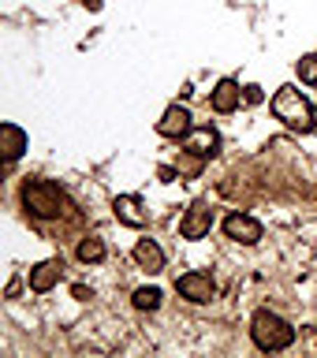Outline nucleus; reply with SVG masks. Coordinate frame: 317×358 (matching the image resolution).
<instances>
[{
	"label": "nucleus",
	"mask_w": 317,
	"mask_h": 358,
	"mask_svg": "<svg viewBox=\"0 0 317 358\" xmlns=\"http://www.w3.org/2000/svg\"><path fill=\"white\" fill-rule=\"evenodd\" d=\"M251 336H254V343L262 347V351H284V347L295 343V329L273 310H258L254 313Z\"/></svg>",
	"instance_id": "obj_1"
},
{
	"label": "nucleus",
	"mask_w": 317,
	"mask_h": 358,
	"mask_svg": "<svg viewBox=\"0 0 317 358\" xmlns=\"http://www.w3.org/2000/svg\"><path fill=\"white\" fill-rule=\"evenodd\" d=\"M273 116H276L280 123H288L291 131H314V108H310V101L302 97L295 86L276 90V97H273Z\"/></svg>",
	"instance_id": "obj_2"
},
{
	"label": "nucleus",
	"mask_w": 317,
	"mask_h": 358,
	"mask_svg": "<svg viewBox=\"0 0 317 358\" xmlns=\"http://www.w3.org/2000/svg\"><path fill=\"white\" fill-rule=\"evenodd\" d=\"M22 206H27L34 217L52 220V217H60V213H67V198H64L60 187L45 183V179H34V183L22 187Z\"/></svg>",
	"instance_id": "obj_3"
},
{
	"label": "nucleus",
	"mask_w": 317,
	"mask_h": 358,
	"mask_svg": "<svg viewBox=\"0 0 317 358\" xmlns=\"http://www.w3.org/2000/svg\"><path fill=\"white\" fill-rule=\"evenodd\" d=\"M176 291H179L187 302L206 306V302H213V295H217V284H213L209 273H183V276L176 280Z\"/></svg>",
	"instance_id": "obj_4"
},
{
	"label": "nucleus",
	"mask_w": 317,
	"mask_h": 358,
	"mask_svg": "<svg viewBox=\"0 0 317 358\" xmlns=\"http://www.w3.org/2000/svg\"><path fill=\"white\" fill-rule=\"evenodd\" d=\"M224 235L243 246H254L258 239H262V224H258L254 217H246V213H232L228 220H224Z\"/></svg>",
	"instance_id": "obj_5"
},
{
	"label": "nucleus",
	"mask_w": 317,
	"mask_h": 358,
	"mask_svg": "<svg viewBox=\"0 0 317 358\" xmlns=\"http://www.w3.org/2000/svg\"><path fill=\"white\" fill-rule=\"evenodd\" d=\"M209 228H213V209H209V201H195V206L187 209L183 224H179L183 239H202V235H209Z\"/></svg>",
	"instance_id": "obj_6"
},
{
	"label": "nucleus",
	"mask_w": 317,
	"mask_h": 358,
	"mask_svg": "<svg viewBox=\"0 0 317 358\" xmlns=\"http://www.w3.org/2000/svg\"><path fill=\"white\" fill-rule=\"evenodd\" d=\"M187 131H190V112L183 105L164 108V116L157 120V134H164V138H183Z\"/></svg>",
	"instance_id": "obj_7"
},
{
	"label": "nucleus",
	"mask_w": 317,
	"mask_h": 358,
	"mask_svg": "<svg viewBox=\"0 0 317 358\" xmlns=\"http://www.w3.org/2000/svg\"><path fill=\"white\" fill-rule=\"evenodd\" d=\"M239 101H243V86L232 83V78H220L217 90L209 94L213 112H235V108H239Z\"/></svg>",
	"instance_id": "obj_8"
},
{
	"label": "nucleus",
	"mask_w": 317,
	"mask_h": 358,
	"mask_svg": "<svg viewBox=\"0 0 317 358\" xmlns=\"http://www.w3.org/2000/svg\"><path fill=\"white\" fill-rule=\"evenodd\" d=\"M183 145H187V150H195V153H202V157H217L220 134L209 131V127H190V131L183 134Z\"/></svg>",
	"instance_id": "obj_9"
},
{
	"label": "nucleus",
	"mask_w": 317,
	"mask_h": 358,
	"mask_svg": "<svg viewBox=\"0 0 317 358\" xmlns=\"http://www.w3.org/2000/svg\"><path fill=\"white\" fill-rule=\"evenodd\" d=\"M112 213H116V220L127 224V228H142L146 224V209L134 194H120L116 201H112Z\"/></svg>",
	"instance_id": "obj_10"
},
{
	"label": "nucleus",
	"mask_w": 317,
	"mask_h": 358,
	"mask_svg": "<svg viewBox=\"0 0 317 358\" xmlns=\"http://www.w3.org/2000/svg\"><path fill=\"white\" fill-rule=\"evenodd\" d=\"M0 150H4L8 164H15L22 157V150H27V134H22L15 123H4V127H0Z\"/></svg>",
	"instance_id": "obj_11"
},
{
	"label": "nucleus",
	"mask_w": 317,
	"mask_h": 358,
	"mask_svg": "<svg viewBox=\"0 0 317 358\" xmlns=\"http://www.w3.org/2000/svg\"><path fill=\"white\" fill-rule=\"evenodd\" d=\"M134 262H139V268H146V273H161L164 268V250L153 239H142L139 246H134Z\"/></svg>",
	"instance_id": "obj_12"
},
{
	"label": "nucleus",
	"mask_w": 317,
	"mask_h": 358,
	"mask_svg": "<svg viewBox=\"0 0 317 358\" xmlns=\"http://www.w3.org/2000/svg\"><path fill=\"white\" fill-rule=\"evenodd\" d=\"M60 268H64V265L56 262V257H49V262H41V265L30 273V287L38 291V295H41V291H49V287L56 284V280H60Z\"/></svg>",
	"instance_id": "obj_13"
},
{
	"label": "nucleus",
	"mask_w": 317,
	"mask_h": 358,
	"mask_svg": "<svg viewBox=\"0 0 317 358\" xmlns=\"http://www.w3.org/2000/svg\"><path fill=\"white\" fill-rule=\"evenodd\" d=\"M202 164H206V157L195 153V150H183V153L176 157V172H179V176H187V179H195V176L202 172Z\"/></svg>",
	"instance_id": "obj_14"
},
{
	"label": "nucleus",
	"mask_w": 317,
	"mask_h": 358,
	"mask_svg": "<svg viewBox=\"0 0 317 358\" xmlns=\"http://www.w3.org/2000/svg\"><path fill=\"white\" fill-rule=\"evenodd\" d=\"M75 254H78V262H86V265L90 262H101V257H105V243H101L97 235H86V239L78 243Z\"/></svg>",
	"instance_id": "obj_15"
},
{
	"label": "nucleus",
	"mask_w": 317,
	"mask_h": 358,
	"mask_svg": "<svg viewBox=\"0 0 317 358\" xmlns=\"http://www.w3.org/2000/svg\"><path fill=\"white\" fill-rule=\"evenodd\" d=\"M157 306H161V291H157V287H139V291H134V310H157Z\"/></svg>",
	"instance_id": "obj_16"
},
{
	"label": "nucleus",
	"mask_w": 317,
	"mask_h": 358,
	"mask_svg": "<svg viewBox=\"0 0 317 358\" xmlns=\"http://www.w3.org/2000/svg\"><path fill=\"white\" fill-rule=\"evenodd\" d=\"M299 78L310 83V86H317V56H302L299 60Z\"/></svg>",
	"instance_id": "obj_17"
},
{
	"label": "nucleus",
	"mask_w": 317,
	"mask_h": 358,
	"mask_svg": "<svg viewBox=\"0 0 317 358\" xmlns=\"http://www.w3.org/2000/svg\"><path fill=\"white\" fill-rule=\"evenodd\" d=\"M243 101H251V105H258V101H262V90H258V86H243Z\"/></svg>",
	"instance_id": "obj_18"
}]
</instances>
